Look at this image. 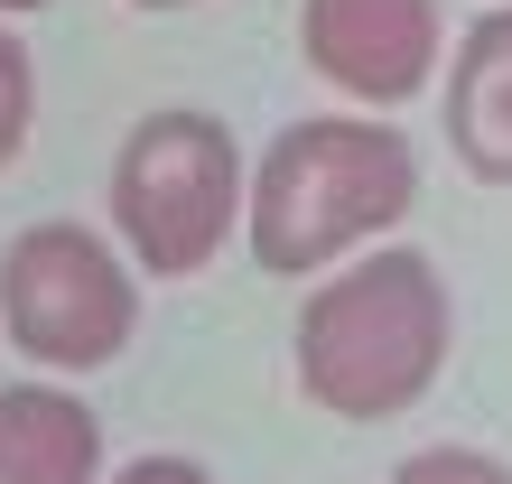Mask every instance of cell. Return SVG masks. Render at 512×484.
<instances>
[{
  "label": "cell",
  "instance_id": "cell-1",
  "mask_svg": "<svg viewBox=\"0 0 512 484\" xmlns=\"http://www.w3.org/2000/svg\"><path fill=\"white\" fill-rule=\"evenodd\" d=\"M419 205V149L391 112H308L243 168V242L270 280L382 242Z\"/></svg>",
  "mask_w": 512,
  "mask_h": 484
},
{
  "label": "cell",
  "instance_id": "cell-2",
  "mask_svg": "<svg viewBox=\"0 0 512 484\" xmlns=\"http://www.w3.org/2000/svg\"><path fill=\"white\" fill-rule=\"evenodd\" d=\"M457 345V298L419 242L345 252V270L298 308V391L336 419H401L438 391Z\"/></svg>",
  "mask_w": 512,
  "mask_h": 484
},
{
  "label": "cell",
  "instance_id": "cell-3",
  "mask_svg": "<svg viewBox=\"0 0 512 484\" xmlns=\"http://www.w3.org/2000/svg\"><path fill=\"white\" fill-rule=\"evenodd\" d=\"M243 140L196 103L140 112L112 149V233L149 280H196L243 233Z\"/></svg>",
  "mask_w": 512,
  "mask_h": 484
},
{
  "label": "cell",
  "instance_id": "cell-4",
  "mask_svg": "<svg viewBox=\"0 0 512 484\" xmlns=\"http://www.w3.org/2000/svg\"><path fill=\"white\" fill-rule=\"evenodd\" d=\"M140 326V270L94 224H28L0 252V336L47 373H103Z\"/></svg>",
  "mask_w": 512,
  "mask_h": 484
},
{
  "label": "cell",
  "instance_id": "cell-5",
  "mask_svg": "<svg viewBox=\"0 0 512 484\" xmlns=\"http://www.w3.org/2000/svg\"><path fill=\"white\" fill-rule=\"evenodd\" d=\"M298 56L326 94L391 112L429 94L447 56V10L438 0H298Z\"/></svg>",
  "mask_w": 512,
  "mask_h": 484
},
{
  "label": "cell",
  "instance_id": "cell-6",
  "mask_svg": "<svg viewBox=\"0 0 512 484\" xmlns=\"http://www.w3.org/2000/svg\"><path fill=\"white\" fill-rule=\"evenodd\" d=\"M447 149L466 177L512 187V10H485L447 56Z\"/></svg>",
  "mask_w": 512,
  "mask_h": 484
},
{
  "label": "cell",
  "instance_id": "cell-7",
  "mask_svg": "<svg viewBox=\"0 0 512 484\" xmlns=\"http://www.w3.org/2000/svg\"><path fill=\"white\" fill-rule=\"evenodd\" d=\"M0 484H103V419L66 382H0Z\"/></svg>",
  "mask_w": 512,
  "mask_h": 484
},
{
  "label": "cell",
  "instance_id": "cell-8",
  "mask_svg": "<svg viewBox=\"0 0 512 484\" xmlns=\"http://www.w3.org/2000/svg\"><path fill=\"white\" fill-rule=\"evenodd\" d=\"M28 131H38V66H28L19 28H0V168L28 149Z\"/></svg>",
  "mask_w": 512,
  "mask_h": 484
},
{
  "label": "cell",
  "instance_id": "cell-9",
  "mask_svg": "<svg viewBox=\"0 0 512 484\" xmlns=\"http://www.w3.org/2000/svg\"><path fill=\"white\" fill-rule=\"evenodd\" d=\"M391 484H512V466L494 447H419L391 466Z\"/></svg>",
  "mask_w": 512,
  "mask_h": 484
},
{
  "label": "cell",
  "instance_id": "cell-10",
  "mask_svg": "<svg viewBox=\"0 0 512 484\" xmlns=\"http://www.w3.org/2000/svg\"><path fill=\"white\" fill-rule=\"evenodd\" d=\"M103 484H215V475H205L196 457H168V447H159V457H131L122 475H103Z\"/></svg>",
  "mask_w": 512,
  "mask_h": 484
},
{
  "label": "cell",
  "instance_id": "cell-11",
  "mask_svg": "<svg viewBox=\"0 0 512 484\" xmlns=\"http://www.w3.org/2000/svg\"><path fill=\"white\" fill-rule=\"evenodd\" d=\"M28 10H47V0H0V19H28Z\"/></svg>",
  "mask_w": 512,
  "mask_h": 484
},
{
  "label": "cell",
  "instance_id": "cell-12",
  "mask_svg": "<svg viewBox=\"0 0 512 484\" xmlns=\"http://www.w3.org/2000/svg\"><path fill=\"white\" fill-rule=\"evenodd\" d=\"M131 10H187V0H131Z\"/></svg>",
  "mask_w": 512,
  "mask_h": 484
}]
</instances>
